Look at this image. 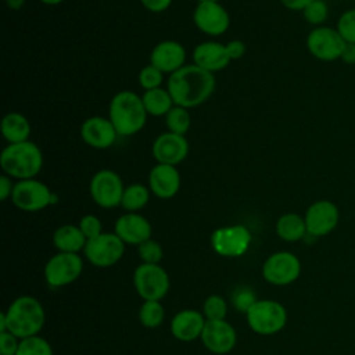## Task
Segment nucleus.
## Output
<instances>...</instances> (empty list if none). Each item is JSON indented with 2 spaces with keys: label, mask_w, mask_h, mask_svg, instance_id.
Masks as SVG:
<instances>
[{
  "label": "nucleus",
  "mask_w": 355,
  "mask_h": 355,
  "mask_svg": "<svg viewBox=\"0 0 355 355\" xmlns=\"http://www.w3.org/2000/svg\"><path fill=\"white\" fill-rule=\"evenodd\" d=\"M216 80L212 72L200 68L196 64L183 65L169 75L166 89L176 105L187 110L205 103L214 93Z\"/></svg>",
  "instance_id": "nucleus-1"
},
{
  "label": "nucleus",
  "mask_w": 355,
  "mask_h": 355,
  "mask_svg": "<svg viewBox=\"0 0 355 355\" xmlns=\"http://www.w3.org/2000/svg\"><path fill=\"white\" fill-rule=\"evenodd\" d=\"M147 111L141 96L132 90H121L110 101L108 118L119 136H133L147 122Z\"/></svg>",
  "instance_id": "nucleus-2"
},
{
  "label": "nucleus",
  "mask_w": 355,
  "mask_h": 355,
  "mask_svg": "<svg viewBox=\"0 0 355 355\" xmlns=\"http://www.w3.org/2000/svg\"><path fill=\"white\" fill-rule=\"evenodd\" d=\"M0 166L12 179H33L43 166L42 150L31 140L8 144L0 154Z\"/></svg>",
  "instance_id": "nucleus-3"
},
{
  "label": "nucleus",
  "mask_w": 355,
  "mask_h": 355,
  "mask_svg": "<svg viewBox=\"0 0 355 355\" xmlns=\"http://www.w3.org/2000/svg\"><path fill=\"white\" fill-rule=\"evenodd\" d=\"M7 331L19 340L37 336L46 322L44 308L40 301L32 295H21L15 298L7 311H4Z\"/></svg>",
  "instance_id": "nucleus-4"
},
{
  "label": "nucleus",
  "mask_w": 355,
  "mask_h": 355,
  "mask_svg": "<svg viewBox=\"0 0 355 355\" xmlns=\"http://www.w3.org/2000/svg\"><path fill=\"white\" fill-rule=\"evenodd\" d=\"M247 323L252 331L261 336H273L284 329L287 311L275 300H258L245 313Z\"/></svg>",
  "instance_id": "nucleus-5"
},
{
  "label": "nucleus",
  "mask_w": 355,
  "mask_h": 355,
  "mask_svg": "<svg viewBox=\"0 0 355 355\" xmlns=\"http://www.w3.org/2000/svg\"><path fill=\"white\" fill-rule=\"evenodd\" d=\"M11 201L21 211L37 212L55 204L58 198L46 183L33 178L15 182Z\"/></svg>",
  "instance_id": "nucleus-6"
},
{
  "label": "nucleus",
  "mask_w": 355,
  "mask_h": 355,
  "mask_svg": "<svg viewBox=\"0 0 355 355\" xmlns=\"http://www.w3.org/2000/svg\"><path fill=\"white\" fill-rule=\"evenodd\" d=\"M133 284L144 301H161L168 294L171 282L159 263H140L133 272Z\"/></svg>",
  "instance_id": "nucleus-7"
},
{
  "label": "nucleus",
  "mask_w": 355,
  "mask_h": 355,
  "mask_svg": "<svg viewBox=\"0 0 355 355\" xmlns=\"http://www.w3.org/2000/svg\"><path fill=\"white\" fill-rule=\"evenodd\" d=\"M251 240V232L244 225L222 226L212 232L211 247L218 255L237 258L247 252Z\"/></svg>",
  "instance_id": "nucleus-8"
},
{
  "label": "nucleus",
  "mask_w": 355,
  "mask_h": 355,
  "mask_svg": "<svg viewBox=\"0 0 355 355\" xmlns=\"http://www.w3.org/2000/svg\"><path fill=\"white\" fill-rule=\"evenodd\" d=\"M123 190L125 186L122 178L111 169L97 171L89 183L90 196L93 201L101 208L119 207Z\"/></svg>",
  "instance_id": "nucleus-9"
},
{
  "label": "nucleus",
  "mask_w": 355,
  "mask_h": 355,
  "mask_svg": "<svg viewBox=\"0 0 355 355\" xmlns=\"http://www.w3.org/2000/svg\"><path fill=\"white\" fill-rule=\"evenodd\" d=\"M301 275V261L290 251L270 254L262 265V277L275 286L294 283Z\"/></svg>",
  "instance_id": "nucleus-10"
},
{
  "label": "nucleus",
  "mask_w": 355,
  "mask_h": 355,
  "mask_svg": "<svg viewBox=\"0 0 355 355\" xmlns=\"http://www.w3.org/2000/svg\"><path fill=\"white\" fill-rule=\"evenodd\" d=\"M83 252L92 265L110 268L123 257L125 243L115 233L103 232L97 237L87 240Z\"/></svg>",
  "instance_id": "nucleus-11"
},
{
  "label": "nucleus",
  "mask_w": 355,
  "mask_h": 355,
  "mask_svg": "<svg viewBox=\"0 0 355 355\" xmlns=\"http://www.w3.org/2000/svg\"><path fill=\"white\" fill-rule=\"evenodd\" d=\"M83 270L80 255L72 252H57L44 266V279L49 286L58 288L73 283Z\"/></svg>",
  "instance_id": "nucleus-12"
},
{
  "label": "nucleus",
  "mask_w": 355,
  "mask_h": 355,
  "mask_svg": "<svg viewBox=\"0 0 355 355\" xmlns=\"http://www.w3.org/2000/svg\"><path fill=\"white\" fill-rule=\"evenodd\" d=\"M344 46V39L338 31L331 26H316L306 36L308 51L320 61L338 60Z\"/></svg>",
  "instance_id": "nucleus-13"
},
{
  "label": "nucleus",
  "mask_w": 355,
  "mask_h": 355,
  "mask_svg": "<svg viewBox=\"0 0 355 355\" xmlns=\"http://www.w3.org/2000/svg\"><path fill=\"white\" fill-rule=\"evenodd\" d=\"M308 236L318 239L331 233L340 220L338 207L330 200H318L312 202L304 215Z\"/></svg>",
  "instance_id": "nucleus-14"
},
{
  "label": "nucleus",
  "mask_w": 355,
  "mask_h": 355,
  "mask_svg": "<svg viewBox=\"0 0 355 355\" xmlns=\"http://www.w3.org/2000/svg\"><path fill=\"white\" fill-rule=\"evenodd\" d=\"M193 21L198 31L209 36L223 35L230 25L229 12L218 0L198 1L193 12Z\"/></svg>",
  "instance_id": "nucleus-15"
},
{
  "label": "nucleus",
  "mask_w": 355,
  "mask_h": 355,
  "mask_svg": "<svg viewBox=\"0 0 355 355\" xmlns=\"http://www.w3.org/2000/svg\"><path fill=\"white\" fill-rule=\"evenodd\" d=\"M151 153L157 164L176 166L189 155V141L183 135L165 132L154 140Z\"/></svg>",
  "instance_id": "nucleus-16"
},
{
  "label": "nucleus",
  "mask_w": 355,
  "mask_h": 355,
  "mask_svg": "<svg viewBox=\"0 0 355 355\" xmlns=\"http://www.w3.org/2000/svg\"><path fill=\"white\" fill-rule=\"evenodd\" d=\"M200 338L208 351L216 355H223L234 348L237 333L226 319L207 320Z\"/></svg>",
  "instance_id": "nucleus-17"
},
{
  "label": "nucleus",
  "mask_w": 355,
  "mask_h": 355,
  "mask_svg": "<svg viewBox=\"0 0 355 355\" xmlns=\"http://www.w3.org/2000/svg\"><path fill=\"white\" fill-rule=\"evenodd\" d=\"M118 132L114 128L110 118L105 116H90L80 126L82 140L97 150H104L111 147L118 137Z\"/></svg>",
  "instance_id": "nucleus-18"
},
{
  "label": "nucleus",
  "mask_w": 355,
  "mask_h": 355,
  "mask_svg": "<svg viewBox=\"0 0 355 355\" xmlns=\"http://www.w3.org/2000/svg\"><path fill=\"white\" fill-rule=\"evenodd\" d=\"M114 233L125 243L130 245H140L151 239L153 227L147 218L137 212H126L121 215L115 222Z\"/></svg>",
  "instance_id": "nucleus-19"
},
{
  "label": "nucleus",
  "mask_w": 355,
  "mask_h": 355,
  "mask_svg": "<svg viewBox=\"0 0 355 355\" xmlns=\"http://www.w3.org/2000/svg\"><path fill=\"white\" fill-rule=\"evenodd\" d=\"M148 189L161 200L175 197L180 189V173L176 166L155 164L148 173Z\"/></svg>",
  "instance_id": "nucleus-20"
},
{
  "label": "nucleus",
  "mask_w": 355,
  "mask_h": 355,
  "mask_svg": "<svg viewBox=\"0 0 355 355\" xmlns=\"http://www.w3.org/2000/svg\"><path fill=\"white\" fill-rule=\"evenodd\" d=\"M186 62V49L176 40H162L154 46L150 64L164 73H173Z\"/></svg>",
  "instance_id": "nucleus-21"
},
{
  "label": "nucleus",
  "mask_w": 355,
  "mask_h": 355,
  "mask_svg": "<svg viewBox=\"0 0 355 355\" xmlns=\"http://www.w3.org/2000/svg\"><path fill=\"white\" fill-rule=\"evenodd\" d=\"M193 61H194L193 64L214 73V72L225 69L232 60L227 54L226 44H222V43L214 42V40H208V42H202L194 47Z\"/></svg>",
  "instance_id": "nucleus-22"
},
{
  "label": "nucleus",
  "mask_w": 355,
  "mask_h": 355,
  "mask_svg": "<svg viewBox=\"0 0 355 355\" xmlns=\"http://www.w3.org/2000/svg\"><path fill=\"white\" fill-rule=\"evenodd\" d=\"M205 316L197 309H182L171 320V333L179 341L200 338L205 326Z\"/></svg>",
  "instance_id": "nucleus-23"
},
{
  "label": "nucleus",
  "mask_w": 355,
  "mask_h": 355,
  "mask_svg": "<svg viewBox=\"0 0 355 355\" xmlns=\"http://www.w3.org/2000/svg\"><path fill=\"white\" fill-rule=\"evenodd\" d=\"M86 243L87 239L78 225L67 223L55 229L53 233V244L58 252L78 254L80 250H85Z\"/></svg>",
  "instance_id": "nucleus-24"
},
{
  "label": "nucleus",
  "mask_w": 355,
  "mask_h": 355,
  "mask_svg": "<svg viewBox=\"0 0 355 355\" xmlns=\"http://www.w3.org/2000/svg\"><path fill=\"white\" fill-rule=\"evenodd\" d=\"M1 135L8 144L21 143L29 140L31 123L28 118L21 112H8L1 119Z\"/></svg>",
  "instance_id": "nucleus-25"
},
{
  "label": "nucleus",
  "mask_w": 355,
  "mask_h": 355,
  "mask_svg": "<svg viewBox=\"0 0 355 355\" xmlns=\"http://www.w3.org/2000/svg\"><path fill=\"white\" fill-rule=\"evenodd\" d=\"M277 236L288 243L304 240L308 234L304 216L295 212L283 214L276 222Z\"/></svg>",
  "instance_id": "nucleus-26"
},
{
  "label": "nucleus",
  "mask_w": 355,
  "mask_h": 355,
  "mask_svg": "<svg viewBox=\"0 0 355 355\" xmlns=\"http://www.w3.org/2000/svg\"><path fill=\"white\" fill-rule=\"evenodd\" d=\"M141 100L147 114L153 116H165L176 105L168 89L164 87L144 90Z\"/></svg>",
  "instance_id": "nucleus-27"
},
{
  "label": "nucleus",
  "mask_w": 355,
  "mask_h": 355,
  "mask_svg": "<svg viewBox=\"0 0 355 355\" xmlns=\"http://www.w3.org/2000/svg\"><path fill=\"white\" fill-rule=\"evenodd\" d=\"M150 200V189L143 183H132L125 187L121 207L126 212H137L147 205Z\"/></svg>",
  "instance_id": "nucleus-28"
},
{
  "label": "nucleus",
  "mask_w": 355,
  "mask_h": 355,
  "mask_svg": "<svg viewBox=\"0 0 355 355\" xmlns=\"http://www.w3.org/2000/svg\"><path fill=\"white\" fill-rule=\"evenodd\" d=\"M165 319V308L161 301H143L139 309V320L147 329L159 327Z\"/></svg>",
  "instance_id": "nucleus-29"
},
{
  "label": "nucleus",
  "mask_w": 355,
  "mask_h": 355,
  "mask_svg": "<svg viewBox=\"0 0 355 355\" xmlns=\"http://www.w3.org/2000/svg\"><path fill=\"white\" fill-rule=\"evenodd\" d=\"M165 125L168 132L184 136L191 125L189 110L180 105H173V108L165 115Z\"/></svg>",
  "instance_id": "nucleus-30"
},
{
  "label": "nucleus",
  "mask_w": 355,
  "mask_h": 355,
  "mask_svg": "<svg viewBox=\"0 0 355 355\" xmlns=\"http://www.w3.org/2000/svg\"><path fill=\"white\" fill-rule=\"evenodd\" d=\"M17 355H53V348L46 338L31 336L19 340Z\"/></svg>",
  "instance_id": "nucleus-31"
},
{
  "label": "nucleus",
  "mask_w": 355,
  "mask_h": 355,
  "mask_svg": "<svg viewBox=\"0 0 355 355\" xmlns=\"http://www.w3.org/2000/svg\"><path fill=\"white\" fill-rule=\"evenodd\" d=\"M202 315L207 320H222L227 315V302L223 297L212 294L202 304Z\"/></svg>",
  "instance_id": "nucleus-32"
},
{
  "label": "nucleus",
  "mask_w": 355,
  "mask_h": 355,
  "mask_svg": "<svg viewBox=\"0 0 355 355\" xmlns=\"http://www.w3.org/2000/svg\"><path fill=\"white\" fill-rule=\"evenodd\" d=\"M232 305L240 313H247L250 308L258 301L257 294L248 286H239L232 293Z\"/></svg>",
  "instance_id": "nucleus-33"
},
{
  "label": "nucleus",
  "mask_w": 355,
  "mask_h": 355,
  "mask_svg": "<svg viewBox=\"0 0 355 355\" xmlns=\"http://www.w3.org/2000/svg\"><path fill=\"white\" fill-rule=\"evenodd\" d=\"M304 19L315 26H322V24L329 17V7L324 0H313L302 10Z\"/></svg>",
  "instance_id": "nucleus-34"
},
{
  "label": "nucleus",
  "mask_w": 355,
  "mask_h": 355,
  "mask_svg": "<svg viewBox=\"0 0 355 355\" xmlns=\"http://www.w3.org/2000/svg\"><path fill=\"white\" fill-rule=\"evenodd\" d=\"M137 251H139L141 263L158 265L164 257V250L161 244L153 239H148L147 241L137 245Z\"/></svg>",
  "instance_id": "nucleus-35"
},
{
  "label": "nucleus",
  "mask_w": 355,
  "mask_h": 355,
  "mask_svg": "<svg viewBox=\"0 0 355 355\" xmlns=\"http://www.w3.org/2000/svg\"><path fill=\"white\" fill-rule=\"evenodd\" d=\"M139 83L144 90H151L157 87H162L164 82V72H161L158 68L154 65L148 64L143 67L139 72Z\"/></svg>",
  "instance_id": "nucleus-36"
},
{
  "label": "nucleus",
  "mask_w": 355,
  "mask_h": 355,
  "mask_svg": "<svg viewBox=\"0 0 355 355\" xmlns=\"http://www.w3.org/2000/svg\"><path fill=\"white\" fill-rule=\"evenodd\" d=\"M336 29L345 43H355V8H349L340 15Z\"/></svg>",
  "instance_id": "nucleus-37"
},
{
  "label": "nucleus",
  "mask_w": 355,
  "mask_h": 355,
  "mask_svg": "<svg viewBox=\"0 0 355 355\" xmlns=\"http://www.w3.org/2000/svg\"><path fill=\"white\" fill-rule=\"evenodd\" d=\"M78 226H79V229L82 230V233L85 234V237L87 240L94 239V237H97L98 234L103 233L101 220L96 215H92V214L82 216Z\"/></svg>",
  "instance_id": "nucleus-38"
},
{
  "label": "nucleus",
  "mask_w": 355,
  "mask_h": 355,
  "mask_svg": "<svg viewBox=\"0 0 355 355\" xmlns=\"http://www.w3.org/2000/svg\"><path fill=\"white\" fill-rule=\"evenodd\" d=\"M19 347V338L10 331L0 333V354L1 355H17Z\"/></svg>",
  "instance_id": "nucleus-39"
},
{
  "label": "nucleus",
  "mask_w": 355,
  "mask_h": 355,
  "mask_svg": "<svg viewBox=\"0 0 355 355\" xmlns=\"http://www.w3.org/2000/svg\"><path fill=\"white\" fill-rule=\"evenodd\" d=\"M226 50L230 60H239L245 54V44L240 39H234L226 43Z\"/></svg>",
  "instance_id": "nucleus-40"
},
{
  "label": "nucleus",
  "mask_w": 355,
  "mask_h": 355,
  "mask_svg": "<svg viewBox=\"0 0 355 355\" xmlns=\"http://www.w3.org/2000/svg\"><path fill=\"white\" fill-rule=\"evenodd\" d=\"M15 182H12V178L3 173L0 176V200L6 201L7 198H11L12 190H14Z\"/></svg>",
  "instance_id": "nucleus-41"
},
{
  "label": "nucleus",
  "mask_w": 355,
  "mask_h": 355,
  "mask_svg": "<svg viewBox=\"0 0 355 355\" xmlns=\"http://www.w3.org/2000/svg\"><path fill=\"white\" fill-rule=\"evenodd\" d=\"M141 6L151 12H162L169 8L172 0H140Z\"/></svg>",
  "instance_id": "nucleus-42"
},
{
  "label": "nucleus",
  "mask_w": 355,
  "mask_h": 355,
  "mask_svg": "<svg viewBox=\"0 0 355 355\" xmlns=\"http://www.w3.org/2000/svg\"><path fill=\"white\" fill-rule=\"evenodd\" d=\"M340 60L349 65L355 64V43H345Z\"/></svg>",
  "instance_id": "nucleus-43"
},
{
  "label": "nucleus",
  "mask_w": 355,
  "mask_h": 355,
  "mask_svg": "<svg viewBox=\"0 0 355 355\" xmlns=\"http://www.w3.org/2000/svg\"><path fill=\"white\" fill-rule=\"evenodd\" d=\"M282 4L293 11H302L308 4H311L313 0H280Z\"/></svg>",
  "instance_id": "nucleus-44"
},
{
  "label": "nucleus",
  "mask_w": 355,
  "mask_h": 355,
  "mask_svg": "<svg viewBox=\"0 0 355 355\" xmlns=\"http://www.w3.org/2000/svg\"><path fill=\"white\" fill-rule=\"evenodd\" d=\"M6 4L10 10H14V11H18L24 7L25 4V0H6Z\"/></svg>",
  "instance_id": "nucleus-45"
},
{
  "label": "nucleus",
  "mask_w": 355,
  "mask_h": 355,
  "mask_svg": "<svg viewBox=\"0 0 355 355\" xmlns=\"http://www.w3.org/2000/svg\"><path fill=\"white\" fill-rule=\"evenodd\" d=\"M39 1H42V3L46 4V6H57V4L62 3L64 0H39Z\"/></svg>",
  "instance_id": "nucleus-46"
}]
</instances>
